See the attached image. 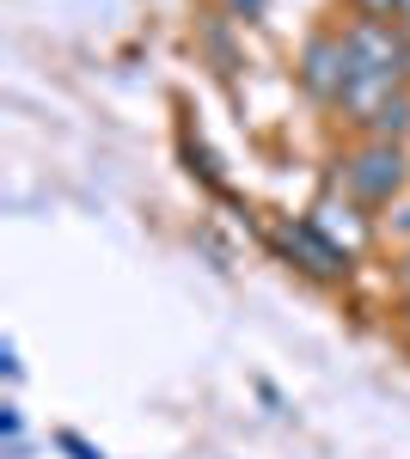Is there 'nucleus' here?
Listing matches in <instances>:
<instances>
[{
  "instance_id": "nucleus-1",
  "label": "nucleus",
  "mask_w": 410,
  "mask_h": 459,
  "mask_svg": "<svg viewBox=\"0 0 410 459\" xmlns=\"http://www.w3.org/2000/svg\"><path fill=\"white\" fill-rule=\"evenodd\" d=\"M343 56H349V86H343V110H355V123L392 99L410 74V37L386 19H355L343 31Z\"/></svg>"
},
{
  "instance_id": "nucleus-2",
  "label": "nucleus",
  "mask_w": 410,
  "mask_h": 459,
  "mask_svg": "<svg viewBox=\"0 0 410 459\" xmlns=\"http://www.w3.org/2000/svg\"><path fill=\"white\" fill-rule=\"evenodd\" d=\"M405 184H410L405 142H362L355 153H343V190L368 209H386L392 196H405Z\"/></svg>"
},
{
  "instance_id": "nucleus-3",
  "label": "nucleus",
  "mask_w": 410,
  "mask_h": 459,
  "mask_svg": "<svg viewBox=\"0 0 410 459\" xmlns=\"http://www.w3.org/2000/svg\"><path fill=\"white\" fill-rule=\"evenodd\" d=\"M301 86H307L318 105H343V86H349V56H343L337 31H318L301 49Z\"/></svg>"
},
{
  "instance_id": "nucleus-4",
  "label": "nucleus",
  "mask_w": 410,
  "mask_h": 459,
  "mask_svg": "<svg viewBox=\"0 0 410 459\" xmlns=\"http://www.w3.org/2000/svg\"><path fill=\"white\" fill-rule=\"evenodd\" d=\"M282 246L294 251V264H307L312 276H349L355 270V257L337 246V239H325V227L318 221H294V227H282Z\"/></svg>"
},
{
  "instance_id": "nucleus-5",
  "label": "nucleus",
  "mask_w": 410,
  "mask_h": 459,
  "mask_svg": "<svg viewBox=\"0 0 410 459\" xmlns=\"http://www.w3.org/2000/svg\"><path fill=\"white\" fill-rule=\"evenodd\" d=\"M362 129H368V142H405L410 135V92L398 86L392 99H379L368 117H362Z\"/></svg>"
},
{
  "instance_id": "nucleus-6",
  "label": "nucleus",
  "mask_w": 410,
  "mask_h": 459,
  "mask_svg": "<svg viewBox=\"0 0 410 459\" xmlns=\"http://www.w3.org/2000/svg\"><path fill=\"white\" fill-rule=\"evenodd\" d=\"M56 447H62V454H68V459H104L99 447H86V441H80L74 429H62V435H56Z\"/></svg>"
},
{
  "instance_id": "nucleus-7",
  "label": "nucleus",
  "mask_w": 410,
  "mask_h": 459,
  "mask_svg": "<svg viewBox=\"0 0 410 459\" xmlns=\"http://www.w3.org/2000/svg\"><path fill=\"white\" fill-rule=\"evenodd\" d=\"M227 13H233V19H264L270 0H227Z\"/></svg>"
},
{
  "instance_id": "nucleus-8",
  "label": "nucleus",
  "mask_w": 410,
  "mask_h": 459,
  "mask_svg": "<svg viewBox=\"0 0 410 459\" xmlns=\"http://www.w3.org/2000/svg\"><path fill=\"white\" fill-rule=\"evenodd\" d=\"M355 6H362V13H368V19H379V13H398V6H405V0H355Z\"/></svg>"
},
{
  "instance_id": "nucleus-9",
  "label": "nucleus",
  "mask_w": 410,
  "mask_h": 459,
  "mask_svg": "<svg viewBox=\"0 0 410 459\" xmlns=\"http://www.w3.org/2000/svg\"><path fill=\"white\" fill-rule=\"evenodd\" d=\"M398 282L410 288V251H405V257H398Z\"/></svg>"
},
{
  "instance_id": "nucleus-10",
  "label": "nucleus",
  "mask_w": 410,
  "mask_h": 459,
  "mask_svg": "<svg viewBox=\"0 0 410 459\" xmlns=\"http://www.w3.org/2000/svg\"><path fill=\"white\" fill-rule=\"evenodd\" d=\"M398 25H405V31H410V0H405V6H398Z\"/></svg>"
}]
</instances>
